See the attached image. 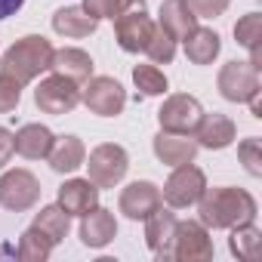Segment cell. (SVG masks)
Masks as SVG:
<instances>
[{
  "label": "cell",
  "instance_id": "1",
  "mask_svg": "<svg viewBox=\"0 0 262 262\" xmlns=\"http://www.w3.org/2000/svg\"><path fill=\"white\" fill-rule=\"evenodd\" d=\"M198 213H201V222L216 231V228L253 222L259 207H256V198L244 188H207L198 201Z\"/></svg>",
  "mask_w": 262,
  "mask_h": 262
},
{
  "label": "cell",
  "instance_id": "2",
  "mask_svg": "<svg viewBox=\"0 0 262 262\" xmlns=\"http://www.w3.org/2000/svg\"><path fill=\"white\" fill-rule=\"evenodd\" d=\"M50 65H53V43L43 34H28L4 53V74L16 77L19 83H31L37 74L50 71Z\"/></svg>",
  "mask_w": 262,
  "mask_h": 262
},
{
  "label": "cell",
  "instance_id": "3",
  "mask_svg": "<svg viewBox=\"0 0 262 262\" xmlns=\"http://www.w3.org/2000/svg\"><path fill=\"white\" fill-rule=\"evenodd\" d=\"M204 191H207V176H204V170L194 167V164H179V167H173L170 179L164 182L161 201H167L170 207L182 210V207L198 204Z\"/></svg>",
  "mask_w": 262,
  "mask_h": 262
},
{
  "label": "cell",
  "instance_id": "4",
  "mask_svg": "<svg viewBox=\"0 0 262 262\" xmlns=\"http://www.w3.org/2000/svg\"><path fill=\"white\" fill-rule=\"evenodd\" d=\"M86 170H90V182L96 188H114L126 176V170H129V155L120 145L105 142V145H99V148L90 151Z\"/></svg>",
  "mask_w": 262,
  "mask_h": 262
},
{
  "label": "cell",
  "instance_id": "5",
  "mask_svg": "<svg viewBox=\"0 0 262 262\" xmlns=\"http://www.w3.org/2000/svg\"><path fill=\"white\" fill-rule=\"evenodd\" d=\"M170 259L179 262H207L213 259V241L210 228L204 222H176L173 244H170Z\"/></svg>",
  "mask_w": 262,
  "mask_h": 262
},
{
  "label": "cell",
  "instance_id": "6",
  "mask_svg": "<svg viewBox=\"0 0 262 262\" xmlns=\"http://www.w3.org/2000/svg\"><path fill=\"white\" fill-rule=\"evenodd\" d=\"M40 201V182L31 170H7L0 176V207L25 213Z\"/></svg>",
  "mask_w": 262,
  "mask_h": 262
},
{
  "label": "cell",
  "instance_id": "7",
  "mask_svg": "<svg viewBox=\"0 0 262 262\" xmlns=\"http://www.w3.org/2000/svg\"><path fill=\"white\" fill-rule=\"evenodd\" d=\"M204 117V108L194 96L188 93H176V96H167L161 111H158V120H161V129H167V133H185L191 136L198 123Z\"/></svg>",
  "mask_w": 262,
  "mask_h": 262
},
{
  "label": "cell",
  "instance_id": "8",
  "mask_svg": "<svg viewBox=\"0 0 262 262\" xmlns=\"http://www.w3.org/2000/svg\"><path fill=\"white\" fill-rule=\"evenodd\" d=\"M80 102V86L77 80L65 77V74H53L47 80H40V86L34 90V105L43 114H68L74 111Z\"/></svg>",
  "mask_w": 262,
  "mask_h": 262
},
{
  "label": "cell",
  "instance_id": "9",
  "mask_svg": "<svg viewBox=\"0 0 262 262\" xmlns=\"http://www.w3.org/2000/svg\"><path fill=\"white\" fill-rule=\"evenodd\" d=\"M83 105L99 117H117L126 105V90L114 77H90V83L80 90Z\"/></svg>",
  "mask_w": 262,
  "mask_h": 262
},
{
  "label": "cell",
  "instance_id": "10",
  "mask_svg": "<svg viewBox=\"0 0 262 262\" xmlns=\"http://www.w3.org/2000/svg\"><path fill=\"white\" fill-rule=\"evenodd\" d=\"M151 31H155V22L148 19L145 10H126L114 19V37L126 53H142L145 43L151 40Z\"/></svg>",
  "mask_w": 262,
  "mask_h": 262
},
{
  "label": "cell",
  "instance_id": "11",
  "mask_svg": "<svg viewBox=\"0 0 262 262\" xmlns=\"http://www.w3.org/2000/svg\"><path fill=\"white\" fill-rule=\"evenodd\" d=\"M216 83L228 102H247L259 90V71L250 62H228V65H222Z\"/></svg>",
  "mask_w": 262,
  "mask_h": 262
},
{
  "label": "cell",
  "instance_id": "12",
  "mask_svg": "<svg viewBox=\"0 0 262 262\" xmlns=\"http://www.w3.org/2000/svg\"><path fill=\"white\" fill-rule=\"evenodd\" d=\"M234 136H237L234 120L225 117V114H219V111L204 114L201 123H198V129H194V142H198V148H210V151L228 148V145L234 142Z\"/></svg>",
  "mask_w": 262,
  "mask_h": 262
},
{
  "label": "cell",
  "instance_id": "13",
  "mask_svg": "<svg viewBox=\"0 0 262 262\" xmlns=\"http://www.w3.org/2000/svg\"><path fill=\"white\" fill-rule=\"evenodd\" d=\"M158 207H161V188L155 182H129L120 191V213L133 222L145 219Z\"/></svg>",
  "mask_w": 262,
  "mask_h": 262
},
{
  "label": "cell",
  "instance_id": "14",
  "mask_svg": "<svg viewBox=\"0 0 262 262\" xmlns=\"http://www.w3.org/2000/svg\"><path fill=\"white\" fill-rule=\"evenodd\" d=\"M114 234H117V219H114L111 210L96 204L90 213L80 216V241H83V247L102 250V247H108L114 241Z\"/></svg>",
  "mask_w": 262,
  "mask_h": 262
},
{
  "label": "cell",
  "instance_id": "15",
  "mask_svg": "<svg viewBox=\"0 0 262 262\" xmlns=\"http://www.w3.org/2000/svg\"><path fill=\"white\" fill-rule=\"evenodd\" d=\"M151 148H155L158 161L167 164V167L191 164L194 155H198V142H194L191 136H185V133H167V129H161V133L155 136Z\"/></svg>",
  "mask_w": 262,
  "mask_h": 262
},
{
  "label": "cell",
  "instance_id": "16",
  "mask_svg": "<svg viewBox=\"0 0 262 262\" xmlns=\"http://www.w3.org/2000/svg\"><path fill=\"white\" fill-rule=\"evenodd\" d=\"M173 231H176V216L164 207L151 210L145 216V244L158 259H170V244H173Z\"/></svg>",
  "mask_w": 262,
  "mask_h": 262
},
{
  "label": "cell",
  "instance_id": "17",
  "mask_svg": "<svg viewBox=\"0 0 262 262\" xmlns=\"http://www.w3.org/2000/svg\"><path fill=\"white\" fill-rule=\"evenodd\" d=\"M99 204V188L90 179H68L59 185V207L68 216H83Z\"/></svg>",
  "mask_w": 262,
  "mask_h": 262
},
{
  "label": "cell",
  "instance_id": "18",
  "mask_svg": "<svg viewBox=\"0 0 262 262\" xmlns=\"http://www.w3.org/2000/svg\"><path fill=\"white\" fill-rule=\"evenodd\" d=\"M173 40H185L198 28V16L188 7V0H164L161 4V22H158Z\"/></svg>",
  "mask_w": 262,
  "mask_h": 262
},
{
  "label": "cell",
  "instance_id": "19",
  "mask_svg": "<svg viewBox=\"0 0 262 262\" xmlns=\"http://www.w3.org/2000/svg\"><path fill=\"white\" fill-rule=\"evenodd\" d=\"M53 142H56L53 129L43 126V123H25L19 133H13V145H16V151H19L22 158H28V161H40V158H47L50 148H53Z\"/></svg>",
  "mask_w": 262,
  "mask_h": 262
},
{
  "label": "cell",
  "instance_id": "20",
  "mask_svg": "<svg viewBox=\"0 0 262 262\" xmlns=\"http://www.w3.org/2000/svg\"><path fill=\"white\" fill-rule=\"evenodd\" d=\"M99 28V19H93L83 7H62L53 16V31L62 37H90Z\"/></svg>",
  "mask_w": 262,
  "mask_h": 262
},
{
  "label": "cell",
  "instance_id": "21",
  "mask_svg": "<svg viewBox=\"0 0 262 262\" xmlns=\"http://www.w3.org/2000/svg\"><path fill=\"white\" fill-rule=\"evenodd\" d=\"M56 74H65L71 80H90L93 77V59L90 53L77 50V47H62V50H53V65H50Z\"/></svg>",
  "mask_w": 262,
  "mask_h": 262
},
{
  "label": "cell",
  "instance_id": "22",
  "mask_svg": "<svg viewBox=\"0 0 262 262\" xmlns=\"http://www.w3.org/2000/svg\"><path fill=\"white\" fill-rule=\"evenodd\" d=\"M50 167L56 170V173H74L77 167H83V161H86V148H83V142L77 139V136H59L56 142H53V148H50Z\"/></svg>",
  "mask_w": 262,
  "mask_h": 262
},
{
  "label": "cell",
  "instance_id": "23",
  "mask_svg": "<svg viewBox=\"0 0 262 262\" xmlns=\"http://www.w3.org/2000/svg\"><path fill=\"white\" fill-rule=\"evenodd\" d=\"M219 50H222V40H219V34L213 28H194L185 37V56L194 65H213Z\"/></svg>",
  "mask_w": 262,
  "mask_h": 262
},
{
  "label": "cell",
  "instance_id": "24",
  "mask_svg": "<svg viewBox=\"0 0 262 262\" xmlns=\"http://www.w3.org/2000/svg\"><path fill=\"white\" fill-rule=\"evenodd\" d=\"M234 40L250 50V65L259 71V68H262V47H259V43H262V16H259V13H247L244 19H237V25H234Z\"/></svg>",
  "mask_w": 262,
  "mask_h": 262
},
{
  "label": "cell",
  "instance_id": "25",
  "mask_svg": "<svg viewBox=\"0 0 262 262\" xmlns=\"http://www.w3.org/2000/svg\"><path fill=\"white\" fill-rule=\"evenodd\" d=\"M34 228L43 231L53 244H59V241H65V234L71 228V216L59 204H50V207H40V213L34 216Z\"/></svg>",
  "mask_w": 262,
  "mask_h": 262
},
{
  "label": "cell",
  "instance_id": "26",
  "mask_svg": "<svg viewBox=\"0 0 262 262\" xmlns=\"http://www.w3.org/2000/svg\"><path fill=\"white\" fill-rule=\"evenodd\" d=\"M259 241H262V231H259L253 222H244V225H231L228 250H231V256L253 262V259H256V253H259Z\"/></svg>",
  "mask_w": 262,
  "mask_h": 262
},
{
  "label": "cell",
  "instance_id": "27",
  "mask_svg": "<svg viewBox=\"0 0 262 262\" xmlns=\"http://www.w3.org/2000/svg\"><path fill=\"white\" fill-rule=\"evenodd\" d=\"M53 241L43 234V231H37L34 225L19 237V259H25V262H47L50 259V253H53Z\"/></svg>",
  "mask_w": 262,
  "mask_h": 262
},
{
  "label": "cell",
  "instance_id": "28",
  "mask_svg": "<svg viewBox=\"0 0 262 262\" xmlns=\"http://www.w3.org/2000/svg\"><path fill=\"white\" fill-rule=\"evenodd\" d=\"M83 10L93 19H117L126 10H145V0H83Z\"/></svg>",
  "mask_w": 262,
  "mask_h": 262
},
{
  "label": "cell",
  "instance_id": "29",
  "mask_svg": "<svg viewBox=\"0 0 262 262\" xmlns=\"http://www.w3.org/2000/svg\"><path fill=\"white\" fill-rule=\"evenodd\" d=\"M155 65H170L173 62V56H176V40L161 28V25H155V31H151V40L145 43V50H142Z\"/></svg>",
  "mask_w": 262,
  "mask_h": 262
},
{
  "label": "cell",
  "instance_id": "30",
  "mask_svg": "<svg viewBox=\"0 0 262 262\" xmlns=\"http://www.w3.org/2000/svg\"><path fill=\"white\" fill-rule=\"evenodd\" d=\"M133 83L142 90V96H164L167 93V77L155 65H136L133 68Z\"/></svg>",
  "mask_w": 262,
  "mask_h": 262
},
{
  "label": "cell",
  "instance_id": "31",
  "mask_svg": "<svg viewBox=\"0 0 262 262\" xmlns=\"http://www.w3.org/2000/svg\"><path fill=\"white\" fill-rule=\"evenodd\" d=\"M237 158H241V164L247 167V173L250 176H262V142L253 136V139H244L241 145H237Z\"/></svg>",
  "mask_w": 262,
  "mask_h": 262
},
{
  "label": "cell",
  "instance_id": "32",
  "mask_svg": "<svg viewBox=\"0 0 262 262\" xmlns=\"http://www.w3.org/2000/svg\"><path fill=\"white\" fill-rule=\"evenodd\" d=\"M22 102V83L10 74L0 71V114L16 111V105Z\"/></svg>",
  "mask_w": 262,
  "mask_h": 262
},
{
  "label": "cell",
  "instance_id": "33",
  "mask_svg": "<svg viewBox=\"0 0 262 262\" xmlns=\"http://www.w3.org/2000/svg\"><path fill=\"white\" fill-rule=\"evenodd\" d=\"M228 4H231V0H188V7L194 10L198 19H216V16H222L228 10Z\"/></svg>",
  "mask_w": 262,
  "mask_h": 262
},
{
  "label": "cell",
  "instance_id": "34",
  "mask_svg": "<svg viewBox=\"0 0 262 262\" xmlns=\"http://www.w3.org/2000/svg\"><path fill=\"white\" fill-rule=\"evenodd\" d=\"M13 151H16V145H13V133L7 126H0V170H4L10 161H13Z\"/></svg>",
  "mask_w": 262,
  "mask_h": 262
},
{
  "label": "cell",
  "instance_id": "35",
  "mask_svg": "<svg viewBox=\"0 0 262 262\" xmlns=\"http://www.w3.org/2000/svg\"><path fill=\"white\" fill-rule=\"evenodd\" d=\"M22 4H25V0H0V22H4L7 16H13V13H19Z\"/></svg>",
  "mask_w": 262,
  "mask_h": 262
}]
</instances>
